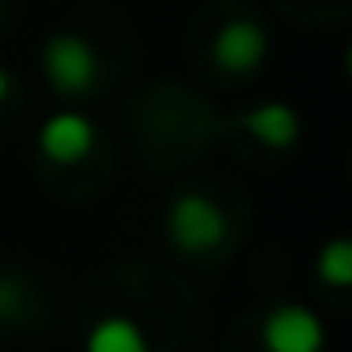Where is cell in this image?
Segmentation results:
<instances>
[{
  "instance_id": "6da1fadb",
  "label": "cell",
  "mask_w": 352,
  "mask_h": 352,
  "mask_svg": "<svg viewBox=\"0 0 352 352\" xmlns=\"http://www.w3.org/2000/svg\"><path fill=\"white\" fill-rule=\"evenodd\" d=\"M232 236V219L206 192H174L165 206V241L179 254H214Z\"/></svg>"
},
{
  "instance_id": "7a4b0ae2",
  "label": "cell",
  "mask_w": 352,
  "mask_h": 352,
  "mask_svg": "<svg viewBox=\"0 0 352 352\" xmlns=\"http://www.w3.org/2000/svg\"><path fill=\"white\" fill-rule=\"evenodd\" d=\"M41 67L63 98H80L98 85V54L80 32H54L41 50Z\"/></svg>"
},
{
  "instance_id": "3957f363",
  "label": "cell",
  "mask_w": 352,
  "mask_h": 352,
  "mask_svg": "<svg viewBox=\"0 0 352 352\" xmlns=\"http://www.w3.org/2000/svg\"><path fill=\"white\" fill-rule=\"evenodd\" d=\"M263 352H326V321L303 303H276L258 326Z\"/></svg>"
},
{
  "instance_id": "9c48e42d",
  "label": "cell",
  "mask_w": 352,
  "mask_h": 352,
  "mask_svg": "<svg viewBox=\"0 0 352 352\" xmlns=\"http://www.w3.org/2000/svg\"><path fill=\"white\" fill-rule=\"evenodd\" d=\"M317 276H321L326 285H335V290L352 285V245H348V236H330L326 245H321V254H317Z\"/></svg>"
},
{
  "instance_id": "277c9868",
  "label": "cell",
  "mask_w": 352,
  "mask_h": 352,
  "mask_svg": "<svg viewBox=\"0 0 352 352\" xmlns=\"http://www.w3.org/2000/svg\"><path fill=\"white\" fill-rule=\"evenodd\" d=\"M214 63L223 72H232V76H250V72H258L267 63V50H272V41H267V32L254 23V18H228L223 27L214 32Z\"/></svg>"
},
{
  "instance_id": "52a82bcc",
  "label": "cell",
  "mask_w": 352,
  "mask_h": 352,
  "mask_svg": "<svg viewBox=\"0 0 352 352\" xmlns=\"http://www.w3.org/2000/svg\"><path fill=\"white\" fill-rule=\"evenodd\" d=\"M85 352H152L143 326L129 317H103L85 330Z\"/></svg>"
},
{
  "instance_id": "8992f818",
  "label": "cell",
  "mask_w": 352,
  "mask_h": 352,
  "mask_svg": "<svg viewBox=\"0 0 352 352\" xmlns=\"http://www.w3.org/2000/svg\"><path fill=\"white\" fill-rule=\"evenodd\" d=\"M236 125L245 129L254 143L272 147V152H290L303 134V120L290 103H258V107H250V112H241Z\"/></svg>"
},
{
  "instance_id": "5b68a950",
  "label": "cell",
  "mask_w": 352,
  "mask_h": 352,
  "mask_svg": "<svg viewBox=\"0 0 352 352\" xmlns=\"http://www.w3.org/2000/svg\"><path fill=\"white\" fill-rule=\"evenodd\" d=\"M98 143V129L94 120H89L85 112H54L50 120L41 125V134H36V147H41L45 161L54 165H80L89 152H94Z\"/></svg>"
},
{
  "instance_id": "ba28073f",
  "label": "cell",
  "mask_w": 352,
  "mask_h": 352,
  "mask_svg": "<svg viewBox=\"0 0 352 352\" xmlns=\"http://www.w3.org/2000/svg\"><path fill=\"white\" fill-rule=\"evenodd\" d=\"M32 308H36V299H32V290H27V281L0 267V330L27 326V321H32Z\"/></svg>"
},
{
  "instance_id": "30bf717a",
  "label": "cell",
  "mask_w": 352,
  "mask_h": 352,
  "mask_svg": "<svg viewBox=\"0 0 352 352\" xmlns=\"http://www.w3.org/2000/svg\"><path fill=\"white\" fill-rule=\"evenodd\" d=\"M14 94V76H9V67H0V103Z\"/></svg>"
}]
</instances>
